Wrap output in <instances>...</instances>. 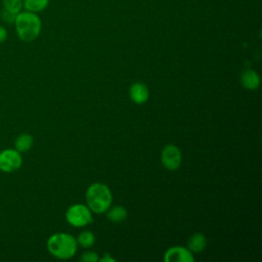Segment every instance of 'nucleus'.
Returning a JSON list of instances; mask_svg holds the SVG:
<instances>
[{
	"instance_id": "1",
	"label": "nucleus",
	"mask_w": 262,
	"mask_h": 262,
	"mask_svg": "<svg viewBox=\"0 0 262 262\" xmlns=\"http://www.w3.org/2000/svg\"><path fill=\"white\" fill-rule=\"evenodd\" d=\"M13 25L18 39L24 42L35 41L42 30V20L38 13L28 10H21L15 16Z\"/></svg>"
},
{
	"instance_id": "2",
	"label": "nucleus",
	"mask_w": 262,
	"mask_h": 262,
	"mask_svg": "<svg viewBox=\"0 0 262 262\" xmlns=\"http://www.w3.org/2000/svg\"><path fill=\"white\" fill-rule=\"evenodd\" d=\"M48 252L57 259L72 258L78 249L76 238L69 233L58 232L49 236L46 243Z\"/></svg>"
},
{
	"instance_id": "3",
	"label": "nucleus",
	"mask_w": 262,
	"mask_h": 262,
	"mask_svg": "<svg viewBox=\"0 0 262 262\" xmlns=\"http://www.w3.org/2000/svg\"><path fill=\"white\" fill-rule=\"evenodd\" d=\"M86 203L91 212L104 213L112 205L111 189L103 183H93L86 190Z\"/></svg>"
},
{
	"instance_id": "4",
	"label": "nucleus",
	"mask_w": 262,
	"mask_h": 262,
	"mask_svg": "<svg viewBox=\"0 0 262 262\" xmlns=\"http://www.w3.org/2000/svg\"><path fill=\"white\" fill-rule=\"evenodd\" d=\"M66 219L71 225L75 227H82L90 224L93 220V217L88 206L76 204L69 207L66 212Z\"/></svg>"
},
{
	"instance_id": "5",
	"label": "nucleus",
	"mask_w": 262,
	"mask_h": 262,
	"mask_svg": "<svg viewBox=\"0 0 262 262\" xmlns=\"http://www.w3.org/2000/svg\"><path fill=\"white\" fill-rule=\"evenodd\" d=\"M23 165V157L15 148H5L0 151V171L12 173Z\"/></svg>"
},
{
	"instance_id": "6",
	"label": "nucleus",
	"mask_w": 262,
	"mask_h": 262,
	"mask_svg": "<svg viewBox=\"0 0 262 262\" xmlns=\"http://www.w3.org/2000/svg\"><path fill=\"white\" fill-rule=\"evenodd\" d=\"M181 160H182L181 151L176 145L168 144L162 149L161 162L166 169L170 171H174L178 169L181 164Z\"/></svg>"
},
{
	"instance_id": "7",
	"label": "nucleus",
	"mask_w": 262,
	"mask_h": 262,
	"mask_svg": "<svg viewBox=\"0 0 262 262\" xmlns=\"http://www.w3.org/2000/svg\"><path fill=\"white\" fill-rule=\"evenodd\" d=\"M164 260L166 262H193L194 257L187 248L175 246L166 251Z\"/></svg>"
},
{
	"instance_id": "8",
	"label": "nucleus",
	"mask_w": 262,
	"mask_h": 262,
	"mask_svg": "<svg viewBox=\"0 0 262 262\" xmlns=\"http://www.w3.org/2000/svg\"><path fill=\"white\" fill-rule=\"evenodd\" d=\"M129 96L133 102L142 104L147 101L149 97V91L146 85L140 82H136L131 85L129 89Z\"/></svg>"
},
{
	"instance_id": "9",
	"label": "nucleus",
	"mask_w": 262,
	"mask_h": 262,
	"mask_svg": "<svg viewBox=\"0 0 262 262\" xmlns=\"http://www.w3.org/2000/svg\"><path fill=\"white\" fill-rule=\"evenodd\" d=\"M241 83L248 90H255L260 85V77L254 70H246L241 75Z\"/></svg>"
},
{
	"instance_id": "10",
	"label": "nucleus",
	"mask_w": 262,
	"mask_h": 262,
	"mask_svg": "<svg viewBox=\"0 0 262 262\" xmlns=\"http://www.w3.org/2000/svg\"><path fill=\"white\" fill-rule=\"evenodd\" d=\"M207 246V238L201 232H195L187 241V249L191 253H200Z\"/></svg>"
},
{
	"instance_id": "11",
	"label": "nucleus",
	"mask_w": 262,
	"mask_h": 262,
	"mask_svg": "<svg viewBox=\"0 0 262 262\" xmlns=\"http://www.w3.org/2000/svg\"><path fill=\"white\" fill-rule=\"evenodd\" d=\"M33 143H34V138L31 134L21 133L14 140V148L20 154L26 152L32 148Z\"/></svg>"
},
{
	"instance_id": "12",
	"label": "nucleus",
	"mask_w": 262,
	"mask_h": 262,
	"mask_svg": "<svg viewBox=\"0 0 262 262\" xmlns=\"http://www.w3.org/2000/svg\"><path fill=\"white\" fill-rule=\"evenodd\" d=\"M106 217L110 221L115 223H121L126 220L128 216L127 210L123 206H115L110 210H106Z\"/></svg>"
},
{
	"instance_id": "13",
	"label": "nucleus",
	"mask_w": 262,
	"mask_h": 262,
	"mask_svg": "<svg viewBox=\"0 0 262 262\" xmlns=\"http://www.w3.org/2000/svg\"><path fill=\"white\" fill-rule=\"evenodd\" d=\"M49 1L50 0H23L24 9L31 12L39 13L48 7Z\"/></svg>"
},
{
	"instance_id": "14",
	"label": "nucleus",
	"mask_w": 262,
	"mask_h": 262,
	"mask_svg": "<svg viewBox=\"0 0 262 262\" xmlns=\"http://www.w3.org/2000/svg\"><path fill=\"white\" fill-rule=\"evenodd\" d=\"M2 9L13 15H17L24 9L23 0H2Z\"/></svg>"
},
{
	"instance_id": "15",
	"label": "nucleus",
	"mask_w": 262,
	"mask_h": 262,
	"mask_svg": "<svg viewBox=\"0 0 262 262\" xmlns=\"http://www.w3.org/2000/svg\"><path fill=\"white\" fill-rule=\"evenodd\" d=\"M76 241H77V244L82 246L83 248H90L95 243V236L91 231L84 230L78 235Z\"/></svg>"
},
{
	"instance_id": "16",
	"label": "nucleus",
	"mask_w": 262,
	"mask_h": 262,
	"mask_svg": "<svg viewBox=\"0 0 262 262\" xmlns=\"http://www.w3.org/2000/svg\"><path fill=\"white\" fill-rule=\"evenodd\" d=\"M80 260L84 262H96L99 260V257L95 252H86L80 257Z\"/></svg>"
},
{
	"instance_id": "17",
	"label": "nucleus",
	"mask_w": 262,
	"mask_h": 262,
	"mask_svg": "<svg viewBox=\"0 0 262 262\" xmlns=\"http://www.w3.org/2000/svg\"><path fill=\"white\" fill-rule=\"evenodd\" d=\"M15 16L16 15H13L5 10H1V13H0V17L1 19L4 21V23H7V24H13L14 20H15Z\"/></svg>"
},
{
	"instance_id": "18",
	"label": "nucleus",
	"mask_w": 262,
	"mask_h": 262,
	"mask_svg": "<svg viewBox=\"0 0 262 262\" xmlns=\"http://www.w3.org/2000/svg\"><path fill=\"white\" fill-rule=\"evenodd\" d=\"M8 37V33H7V30L4 26H1L0 25V44H2L3 42L6 41Z\"/></svg>"
},
{
	"instance_id": "19",
	"label": "nucleus",
	"mask_w": 262,
	"mask_h": 262,
	"mask_svg": "<svg viewBox=\"0 0 262 262\" xmlns=\"http://www.w3.org/2000/svg\"><path fill=\"white\" fill-rule=\"evenodd\" d=\"M99 260H100L101 262H115V261H116V259H114L113 257H111L110 254H107V253H105L102 258H99Z\"/></svg>"
}]
</instances>
